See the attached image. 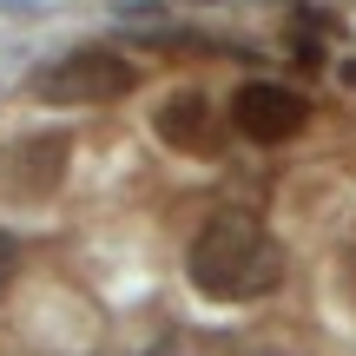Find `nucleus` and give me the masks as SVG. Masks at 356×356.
<instances>
[{
  "label": "nucleus",
  "mask_w": 356,
  "mask_h": 356,
  "mask_svg": "<svg viewBox=\"0 0 356 356\" xmlns=\"http://www.w3.org/2000/svg\"><path fill=\"white\" fill-rule=\"evenodd\" d=\"M66 172V132H40V139H20L7 159H0V178H7L20 198H47Z\"/></svg>",
  "instance_id": "nucleus-4"
},
{
  "label": "nucleus",
  "mask_w": 356,
  "mask_h": 356,
  "mask_svg": "<svg viewBox=\"0 0 356 356\" xmlns=\"http://www.w3.org/2000/svg\"><path fill=\"white\" fill-rule=\"evenodd\" d=\"M132 86H139V66L106 47H73L26 79V92L47 106H106V99H126Z\"/></svg>",
  "instance_id": "nucleus-2"
},
{
  "label": "nucleus",
  "mask_w": 356,
  "mask_h": 356,
  "mask_svg": "<svg viewBox=\"0 0 356 356\" xmlns=\"http://www.w3.org/2000/svg\"><path fill=\"white\" fill-rule=\"evenodd\" d=\"M7 270H13V238L0 231V277H7Z\"/></svg>",
  "instance_id": "nucleus-6"
},
{
  "label": "nucleus",
  "mask_w": 356,
  "mask_h": 356,
  "mask_svg": "<svg viewBox=\"0 0 356 356\" xmlns=\"http://www.w3.org/2000/svg\"><path fill=\"white\" fill-rule=\"evenodd\" d=\"M159 139L178 145V152H204V145H211V126H204V99L198 92H178L165 113H159Z\"/></svg>",
  "instance_id": "nucleus-5"
},
{
  "label": "nucleus",
  "mask_w": 356,
  "mask_h": 356,
  "mask_svg": "<svg viewBox=\"0 0 356 356\" xmlns=\"http://www.w3.org/2000/svg\"><path fill=\"white\" fill-rule=\"evenodd\" d=\"M231 356H277V350H231Z\"/></svg>",
  "instance_id": "nucleus-7"
},
{
  "label": "nucleus",
  "mask_w": 356,
  "mask_h": 356,
  "mask_svg": "<svg viewBox=\"0 0 356 356\" xmlns=\"http://www.w3.org/2000/svg\"><path fill=\"white\" fill-rule=\"evenodd\" d=\"M231 119H238L244 139H257V145H284V139H297V132H304L310 99H304L297 86H277V79H244L238 99H231Z\"/></svg>",
  "instance_id": "nucleus-3"
},
{
  "label": "nucleus",
  "mask_w": 356,
  "mask_h": 356,
  "mask_svg": "<svg viewBox=\"0 0 356 356\" xmlns=\"http://www.w3.org/2000/svg\"><path fill=\"white\" fill-rule=\"evenodd\" d=\"M191 284L204 297H264L284 284V251L251 211H211V225L191 238Z\"/></svg>",
  "instance_id": "nucleus-1"
}]
</instances>
